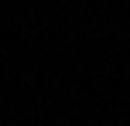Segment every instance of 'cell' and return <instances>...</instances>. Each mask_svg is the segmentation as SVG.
<instances>
[]
</instances>
